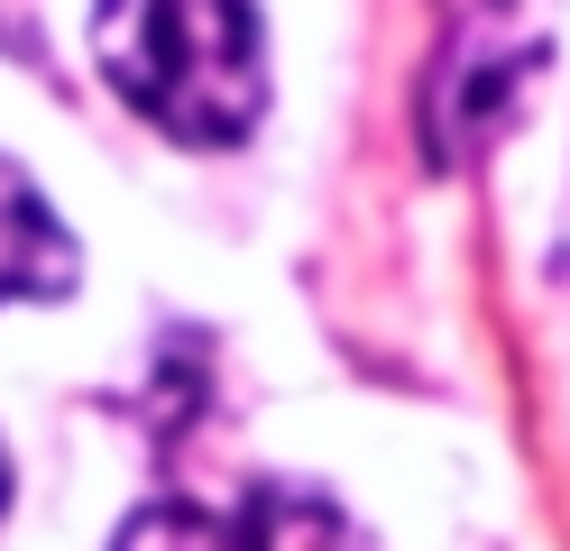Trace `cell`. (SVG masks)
I'll use <instances>...</instances> for the list:
<instances>
[{
    "label": "cell",
    "mask_w": 570,
    "mask_h": 551,
    "mask_svg": "<svg viewBox=\"0 0 570 551\" xmlns=\"http://www.w3.org/2000/svg\"><path fill=\"white\" fill-rule=\"evenodd\" d=\"M92 56L111 92L185 147H239L267 110V56L248 0H101Z\"/></svg>",
    "instance_id": "cell-1"
},
{
    "label": "cell",
    "mask_w": 570,
    "mask_h": 551,
    "mask_svg": "<svg viewBox=\"0 0 570 551\" xmlns=\"http://www.w3.org/2000/svg\"><path fill=\"white\" fill-rule=\"evenodd\" d=\"M65 285H75V239L38 203V184L0 157V304H38V294H65Z\"/></svg>",
    "instance_id": "cell-4"
},
{
    "label": "cell",
    "mask_w": 570,
    "mask_h": 551,
    "mask_svg": "<svg viewBox=\"0 0 570 551\" xmlns=\"http://www.w3.org/2000/svg\"><path fill=\"white\" fill-rule=\"evenodd\" d=\"M0 514H10V460H0Z\"/></svg>",
    "instance_id": "cell-5"
},
{
    "label": "cell",
    "mask_w": 570,
    "mask_h": 551,
    "mask_svg": "<svg viewBox=\"0 0 570 551\" xmlns=\"http://www.w3.org/2000/svg\"><path fill=\"white\" fill-rule=\"evenodd\" d=\"M543 56H552V0H442L433 73H423V157L470 166L515 120Z\"/></svg>",
    "instance_id": "cell-2"
},
{
    "label": "cell",
    "mask_w": 570,
    "mask_h": 551,
    "mask_svg": "<svg viewBox=\"0 0 570 551\" xmlns=\"http://www.w3.org/2000/svg\"><path fill=\"white\" fill-rule=\"evenodd\" d=\"M111 551H360V533H350L323 496H304V488H258L230 514H212V505H148V514L120 524Z\"/></svg>",
    "instance_id": "cell-3"
}]
</instances>
